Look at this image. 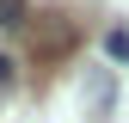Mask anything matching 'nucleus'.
<instances>
[{"label": "nucleus", "instance_id": "1", "mask_svg": "<svg viewBox=\"0 0 129 123\" xmlns=\"http://www.w3.org/2000/svg\"><path fill=\"white\" fill-rule=\"evenodd\" d=\"M111 99H117V86H111V68H92L86 86H80V105H86V117H105Z\"/></svg>", "mask_w": 129, "mask_h": 123}, {"label": "nucleus", "instance_id": "4", "mask_svg": "<svg viewBox=\"0 0 129 123\" xmlns=\"http://www.w3.org/2000/svg\"><path fill=\"white\" fill-rule=\"evenodd\" d=\"M6 80H12V55L0 49V86H6Z\"/></svg>", "mask_w": 129, "mask_h": 123}, {"label": "nucleus", "instance_id": "3", "mask_svg": "<svg viewBox=\"0 0 129 123\" xmlns=\"http://www.w3.org/2000/svg\"><path fill=\"white\" fill-rule=\"evenodd\" d=\"M105 55L111 61H129V31H111V37H105Z\"/></svg>", "mask_w": 129, "mask_h": 123}, {"label": "nucleus", "instance_id": "2", "mask_svg": "<svg viewBox=\"0 0 129 123\" xmlns=\"http://www.w3.org/2000/svg\"><path fill=\"white\" fill-rule=\"evenodd\" d=\"M25 25V0H0V31H19Z\"/></svg>", "mask_w": 129, "mask_h": 123}]
</instances>
